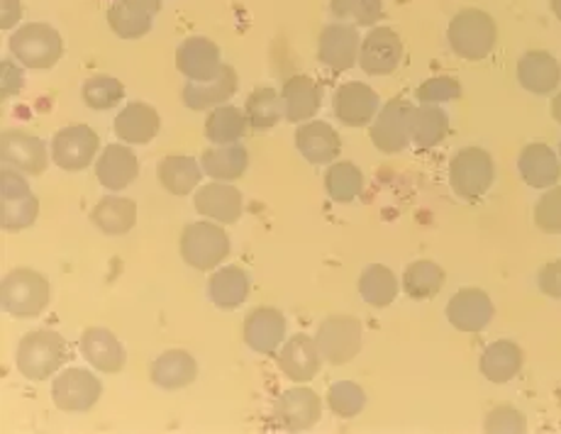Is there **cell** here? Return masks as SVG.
Returning a JSON list of instances; mask_svg holds the SVG:
<instances>
[{
  "mask_svg": "<svg viewBox=\"0 0 561 434\" xmlns=\"http://www.w3.org/2000/svg\"><path fill=\"white\" fill-rule=\"evenodd\" d=\"M288 320L276 308H256L244 318V342L256 354L272 356L286 342Z\"/></svg>",
  "mask_w": 561,
  "mask_h": 434,
  "instance_id": "d6986e66",
  "label": "cell"
},
{
  "mask_svg": "<svg viewBox=\"0 0 561 434\" xmlns=\"http://www.w3.org/2000/svg\"><path fill=\"white\" fill-rule=\"evenodd\" d=\"M559 159H561V145H559Z\"/></svg>",
  "mask_w": 561,
  "mask_h": 434,
  "instance_id": "11a10c76",
  "label": "cell"
},
{
  "mask_svg": "<svg viewBox=\"0 0 561 434\" xmlns=\"http://www.w3.org/2000/svg\"><path fill=\"white\" fill-rule=\"evenodd\" d=\"M161 117L149 103H129L115 117V135L127 145H149L159 135Z\"/></svg>",
  "mask_w": 561,
  "mask_h": 434,
  "instance_id": "f546056e",
  "label": "cell"
},
{
  "mask_svg": "<svg viewBox=\"0 0 561 434\" xmlns=\"http://www.w3.org/2000/svg\"><path fill=\"white\" fill-rule=\"evenodd\" d=\"M0 69H3V98L8 101V98H13L23 91L25 71H23V64H20L18 59L13 61L10 57H3Z\"/></svg>",
  "mask_w": 561,
  "mask_h": 434,
  "instance_id": "f907efd6",
  "label": "cell"
},
{
  "mask_svg": "<svg viewBox=\"0 0 561 434\" xmlns=\"http://www.w3.org/2000/svg\"><path fill=\"white\" fill-rule=\"evenodd\" d=\"M39 215V201L35 193L23 195V198H3L0 201V225L8 232H20L35 225Z\"/></svg>",
  "mask_w": 561,
  "mask_h": 434,
  "instance_id": "ee69618b",
  "label": "cell"
},
{
  "mask_svg": "<svg viewBox=\"0 0 561 434\" xmlns=\"http://www.w3.org/2000/svg\"><path fill=\"white\" fill-rule=\"evenodd\" d=\"M101 149V137L89 125H69L51 139V159L64 171H83L93 164Z\"/></svg>",
  "mask_w": 561,
  "mask_h": 434,
  "instance_id": "30bf717a",
  "label": "cell"
},
{
  "mask_svg": "<svg viewBox=\"0 0 561 434\" xmlns=\"http://www.w3.org/2000/svg\"><path fill=\"white\" fill-rule=\"evenodd\" d=\"M535 225L547 235H561V186L547 189L535 203Z\"/></svg>",
  "mask_w": 561,
  "mask_h": 434,
  "instance_id": "bcb514c9",
  "label": "cell"
},
{
  "mask_svg": "<svg viewBox=\"0 0 561 434\" xmlns=\"http://www.w3.org/2000/svg\"><path fill=\"white\" fill-rule=\"evenodd\" d=\"M10 54L27 69H51L61 59L64 42L51 25L27 23L10 37Z\"/></svg>",
  "mask_w": 561,
  "mask_h": 434,
  "instance_id": "277c9868",
  "label": "cell"
},
{
  "mask_svg": "<svg viewBox=\"0 0 561 434\" xmlns=\"http://www.w3.org/2000/svg\"><path fill=\"white\" fill-rule=\"evenodd\" d=\"M203 173L201 161L186 155L164 157L157 167L159 183L171 195H188L193 189H198Z\"/></svg>",
  "mask_w": 561,
  "mask_h": 434,
  "instance_id": "e575fe53",
  "label": "cell"
},
{
  "mask_svg": "<svg viewBox=\"0 0 561 434\" xmlns=\"http://www.w3.org/2000/svg\"><path fill=\"white\" fill-rule=\"evenodd\" d=\"M330 13L340 23L376 27V23L383 18V0H330Z\"/></svg>",
  "mask_w": 561,
  "mask_h": 434,
  "instance_id": "b9f144b4",
  "label": "cell"
},
{
  "mask_svg": "<svg viewBox=\"0 0 561 434\" xmlns=\"http://www.w3.org/2000/svg\"><path fill=\"white\" fill-rule=\"evenodd\" d=\"M79 350L83 354V359L89 362V366H93L95 372H103V374L123 372L125 359H127L125 346L121 344V340L105 328L83 330Z\"/></svg>",
  "mask_w": 561,
  "mask_h": 434,
  "instance_id": "484cf974",
  "label": "cell"
},
{
  "mask_svg": "<svg viewBox=\"0 0 561 434\" xmlns=\"http://www.w3.org/2000/svg\"><path fill=\"white\" fill-rule=\"evenodd\" d=\"M332 111L342 125L366 127L374 123L376 113L381 111V98L364 81H347L334 91Z\"/></svg>",
  "mask_w": 561,
  "mask_h": 434,
  "instance_id": "4fadbf2b",
  "label": "cell"
},
{
  "mask_svg": "<svg viewBox=\"0 0 561 434\" xmlns=\"http://www.w3.org/2000/svg\"><path fill=\"white\" fill-rule=\"evenodd\" d=\"M328 408L332 410V415L342 420L362 415V410L366 408L364 388L354 381H334L328 390Z\"/></svg>",
  "mask_w": 561,
  "mask_h": 434,
  "instance_id": "f6af8a7d",
  "label": "cell"
},
{
  "mask_svg": "<svg viewBox=\"0 0 561 434\" xmlns=\"http://www.w3.org/2000/svg\"><path fill=\"white\" fill-rule=\"evenodd\" d=\"M552 117H554V123L561 125V91L552 98Z\"/></svg>",
  "mask_w": 561,
  "mask_h": 434,
  "instance_id": "f5cc1de1",
  "label": "cell"
},
{
  "mask_svg": "<svg viewBox=\"0 0 561 434\" xmlns=\"http://www.w3.org/2000/svg\"><path fill=\"white\" fill-rule=\"evenodd\" d=\"M322 418V400L312 388H290L274 403V425L286 432H308Z\"/></svg>",
  "mask_w": 561,
  "mask_h": 434,
  "instance_id": "7c38bea8",
  "label": "cell"
},
{
  "mask_svg": "<svg viewBox=\"0 0 561 434\" xmlns=\"http://www.w3.org/2000/svg\"><path fill=\"white\" fill-rule=\"evenodd\" d=\"M237 89H240V76H237L232 67L225 64L222 71L215 76L213 81H205V83L188 81L183 85L181 95H183V103H186V107H191V111H210V107H218L225 101H230V98L237 93Z\"/></svg>",
  "mask_w": 561,
  "mask_h": 434,
  "instance_id": "4316f807",
  "label": "cell"
},
{
  "mask_svg": "<svg viewBox=\"0 0 561 434\" xmlns=\"http://www.w3.org/2000/svg\"><path fill=\"white\" fill-rule=\"evenodd\" d=\"M3 310L13 318H37L51 300L49 281L35 269H13L3 278Z\"/></svg>",
  "mask_w": 561,
  "mask_h": 434,
  "instance_id": "3957f363",
  "label": "cell"
},
{
  "mask_svg": "<svg viewBox=\"0 0 561 434\" xmlns=\"http://www.w3.org/2000/svg\"><path fill=\"white\" fill-rule=\"evenodd\" d=\"M296 149L310 164L328 167L342 155V139L325 121H308L296 129Z\"/></svg>",
  "mask_w": 561,
  "mask_h": 434,
  "instance_id": "7402d4cb",
  "label": "cell"
},
{
  "mask_svg": "<svg viewBox=\"0 0 561 434\" xmlns=\"http://www.w3.org/2000/svg\"><path fill=\"white\" fill-rule=\"evenodd\" d=\"M139 176L137 155L125 145H107L103 155L95 161V179L105 191H125L133 186Z\"/></svg>",
  "mask_w": 561,
  "mask_h": 434,
  "instance_id": "d4e9b609",
  "label": "cell"
},
{
  "mask_svg": "<svg viewBox=\"0 0 561 434\" xmlns=\"http://www.w3.org/2000/svg\"><path fill=\"white\" fill-rule=\"evenodd\" d=\"M278 368L284 372L288 381L310 384L320 374L322 354L316 344V338L298 332L288 338L278 350Z\"/></svg>",
  "mask_w": 561,
  "mask_h": 434,
  "instance_id": "ac0fdd59",
  "label": "cell"
},
{
  "mask_svg": "<svg viewBox=\"0 0 561 434\" xmlns=\"http://www.w3.org/2000/svg\"><path fill=\"white\" fill-rule=\"evenodd\" d=\"M152 384L164 390H181L198 378V362L188 352L169 350L149 366Z\"/></svg>",
  "mask_w": 561,
  "mask_h": 434,
  "instance_id": "4dcf8cb0",
  "label": "cell"
},
{
  "mask_svg": "<svg viewBox=\"0 0 561 434\" xmlns=\"http://www.w3.org/2000/svg\"><path fill=\"white\" fill-rule=\"evenodd\" d=\"M362 35L357 25L350 23H330L322 27L318 37V59L322 67H328L334 73L350 71L359 64Z\"/></svg>",
  "mask_w": 561,
  "mask_h": 434,
  "instance_id": "8fae6325",
  "label": "cell"
},
{
  "mask_svg": "<svg viewBox=\"0 0 561 434\" xmlns=\"http://www.w3.org/2000/svg\"><path fill=\"white\" fill-rule=\"evenodd\" d=\"M495 164L489 151L481 147H463L449 161V183L463 201H477L493 186Z\"/></svg>",
  "mask_w": 561,
  "mask_h": 434,
  "instance_id": "5b68a950",
  "label": "cell"
},
{
  "mask_svg": "<svg viewBox=\"0 0 561 434\" xmlns=\"http://www.w3.org/2000/svg\"><path fill=\"white\" fill-rule=\"evenodd\" d=\"M417 101L430 103V105H445L451 101H459L461 98V83L451 76H433L425 83L417 85Z\"/></svg>",
  "mask_w": 561,
  "mask_h": 434,
  "instance_id": "7dc6e473",
  "label": "cell"
},
{
  "mask_svg": "<svg viewBox=\"0 0 561 434\" xmlns=\"http://www.w3.org/2000/svg\"><path fill=\"white\" fill-rule=\"evenodd\" d=\"M181 256L191 269L213 271L230 256V237L220 225L191 222L181 235Z\"/></svg>",
  "mask_w": 561,
  "mask_h": 434,
  "instance_id": "8992f818",
  "label": "cell"
},
{
  "mask_svg": "<svg viewBox=\"0 0 561 434\" xmlns=\"http://www.w3.org/2000/svg\"><path fill=\"white\" fill-rule=\"evenodd\" d=\"M495 315L493 300L481 288H461L447 302V320L459 332H481Z\"/></svg>",
  "mask_w": 561,
  "mask_h": 434,
  "instance_id": "2e32d148",
  "label": "cell"
},
{
  "mask_svg": "<svg viewBox=\"0 0 561 434\" xmlns=\"http://www.w3.org/2000/svg\"><path fill=\"white\" fill-rule=\"evenodd\" d=\"M83 103L91 107V111H111L125 98V85L113 79V76H91L89 81L83 83L81 89Z\"/></svg>",
  "mask_w": 561,
  "mask_h": 434,
  "instance_id": "7bdbcfd3",
  "label": "cell"
},
{
  "mask_svg": "<svg viewBox=\"0 0 561 434\" xmlns=\"http://www.w3.org/2000/svg\"><path fill=\"white\" fill-rule=\"evenodd\" d=\"M244 113L250 127L256 129V133H264V129H272L284 121V101H280L278 91L264 85V89H256L247 98Z\"/></svg>",
  "mask_w": 561,
  "mask_h": 434,
  "instance_id": "60d3db41",
  "label": "cell"
},
{
  "mask_svg": "<svg viewBox=\"0 0 561 434\" xmlns=\"http://www.w3.org/2000/svg\"><path fill=\"white\" fill-rule=\"evenodd\" d=\"M196 210L215 222L232 225L242 217V193L228 181H215L196 193Z\"/></svg>",
  "mask_w": 561,
  "mask_h": 434,
  "instance_id": "f1b7e54d",
  "label": "cell"
},
{
  "mask_svg": "<svg viewBox=\"0 0 561 434\" xmlns=\"http://www.w3.org/2000/svg\"><path fill=\"white\" fill-rule=\"evenodd\" d=\"M413 107L415 105L403 101V98H393L376 113L374 123L369 125V137L376 149L383 151V155L405 151V147L413 142V135H410V113H413Z\"/></svg>",
  "mask_w": 561,
  "mask_h": 434,
  "instance_id": "ba28073f",
  "label": "cell"
},
{
  "mask_svg": "<svg viewBox=\"0 0 561 434\" xmlns=\"http://www.w3.org/2000/svg\"><path fill=\"white\" fill-rule=\"evenodd\" d=\"M483 432L491 434H525L527 432V418L513 406H499L493 408L483 420Z\"/></svg>",
  "mask_w": 561,
  "mask_h": 434,
  "instance_id": "c3c4849f",
  "label": "cell"
},
{
  "mask_svg": "<svg viewBox=\"0 0 561 434\" xmlns=\"http://www.w3.org/2000/svg\"><path fill=\"white\" fill-rule=\"evenodd\" d=\"M103 384L89 368H64L54 378L51 400L61 412H89L101 400Z\"/></svg>",
  "mask_w": 561,
  "mask_h": 434,
  "instance_id": "9c48e42d",
  "label": "cell"
},
{
  "mask_svg": "<svg viewBox=\"0 0 561 434\" xmlns=\"http://www.w3.org/2000/svg\"><path fill=\"white\" fill-rule=\"evenodd\" d=\"M447 42L451 52L463 61H481L489 57L499 42V25L481 8H463L451 18L447 27Z\"/></svg>",
  "mask_w": 561,
  "mask_h": 434,
  "instance_id": "6da1fadb",
  "label": "cell"
},
{
  "mask_svg": "<svg viewBox=\"0 0 561 434\" xmlns=\"http://www.w3.org/2000/svg\"><path fill=\"white\" fill-rule=\"evenodd\" d=\"M201 167L215 181H237L244 176L247 167H250V151L242 145H218L213 149H205L201 157Z\"/></svg>",
  "mask_w": 561,
  "mask_h": 434,
  "instance_id": "d590c367",
  "label": "cell"
},
{
  "mask_svg": "<svg viewBox=\"0 0 561 434\" xmlns=\"http://www.w3.org/2000/svg\"><path fill=\"white\" fill-rule=\"evenodd\" d=\"M23 18V3L20 0H0V27L13 30Z\"/></svg>",
  "mask_w": 561,
  "mask_h": 434,
  "instance_id": "816d5d0a",
  "label": "cell"
},
{
  "mask_svg": "<svg viewBox=\"0 0 561 434\" xmlns=\"http://www.w3.org/2000/svg\"><path fill=\"white\" fill-rule=\"evenodd\" d=\"M449 133V115L442 105L420 103L410 113V135L417 149H433L445 142Z\"/></svg>",
  "mask_w": 561,
  "mask_h": 434,
  "instance_id": "836d02e7",
  "label": "cell"
},
{
  "mask_svg": "<svg viewBox=\"0 0 561 434\" xmlns=\"http://www.w3.org/2000/svg\"><path fill=\"white\" fill-rule=\"evenodd\" d=\"M517 83L533 95H552L561 85V64L545 49L525 52L517 59Z\"/></svg>",
  "mask_w": 561,
  "mask_h": 434,
  "instance_id": "44dd1931",
  "label": "cell"
},
{
  "mask_svg": "<svg viewBox=\"0 0 561 434\" xmlns=\"http://www.w3.org/2000/svg\"><path fill=\"white\" fill-rule=\"evenodd\" d=\"M403 61V39L391 27H371L362 39L359 67L366 76H388Z\"/></svg>",
  "mask_w": 561,
  "mask_h": 434,
  "instance_id": "5bb4252c",
  "label": "cell"
},
{
  "mask_svg": "<svg viewBox=\"0 0 561 434\" xmlns=\"http://www.w3.org/2000/svg\"><path fill=\"white\" fill-rule=\"evenodd\" d=\"M364 191V173L352 161H332L325 173V193L334 203L347 205Z\"/></svg>",
  "mask_w": 561,
  "mask_h": 434,
  "instance_id": "ab89813d",
  "label": "cell"
},
{
  "mask_svg": "<svg viewBox=\"0 0 561 434\" xmlns=\"http://www.w3.org/2000/svg\"><path fill=\"white\" fill-rule=\"evenodd\" d=\"M247 129H250V121H247V113L234 105H218L213 107V113L205 121V137L210 139L213 145H234L247 137Z\"/></svg>",
  "mask_w": 561,
  "mask_h": 434,
  "instance_id": "f35d334b",
  "label": "cell"
},
{
  "mask_svg": "<svg viewBox=\"0 0 561 434\" xmlns=\"http://www.w3.org/2000/svg\"><path fill=\"white\" fill-rule=\"evenodd\" d=\"M359 296L376 310H383L398 298V278L383 264H369L359 276Z\"/></svg>",
  "mask_w": 561,
  "mask_h": 434,
  "instance_id": "8d00e7d4",
  "label": "cell"
},
{
  "mask_svg": "<svg viewBox=\"0 0 561 434\" xmlns=\"http://www.w3.org/2000/svg\"><path fill=\"white\" fill-rule=\"evenodd\" d=\"M447 271L439 264L430 262V259H417L410 264L403 274V290L405 296L413 300H430L439 296V290L445 288Z\"/></svg>",
  "mask_w": 561,
  "mask_h": 434,
  "instance_id": "74e56055",
  "label": "cell"
},
{
  "mask_svg": "<svg viewBox=\"0 0 561 434\" xmlns=\"http://www.w3.org/2000/svg\"><path fill=\"white\" fill-rule=\"evenodd\" d=\"M280 101H284V117L288 123H308L320 111L322 89L312 76L296 73L280 89Z\"/></svg>",
  "mask_w": 561,
  "mask_h": 434,
  "instance_id": "cb8c5ba5",
  "label": "cell"
},
{
  "mask_svg": "<svg viewBox=\"0 0 561 434\" xmlns=\"http://www.w3.org/2000/svg\"><path fill=\"white\" fill-rule=\"evenodd\" d=\"M537 288L542 290L547 298L561 300V259H557V262H549L539 269Z\"/></svg>",
  "mask_w": 561,
  "mask_h": 434,
  "instance_id": "681fc988",
  "label": "cell"
},
{
  "mask_svg": "<svg viewBox=\"0 0 561 434\" xmlns=\"http://www.w3.org/2000/svg\"><path fill=\"white\" fill-rule=\"evenodd\" d=\"M525 354L520 344L513 340H495L485 346L479 362V372L483 374L485 381L491 384H508L523 372Z\"/></svg>",
  "mask_w": 561,
  "mask_h": 434,
  "instance_id": "83f0119b",
  "label": "cell"
},
{
  "mask_svg": "<svg viewBox=\"0 0 561 434\" xmlns=\"http://www.w3.org/2000/svg\"><path fill=\"white\" fill-rule=\"evenodd\" d=\"M549 8H552L554 18L559 20V23H561V0H549Z\"/></svg>",
  "mask_w": 561,
  "mask_h": 434,
  "instance_id": "db71d44e",
  "label": "cell"
},
{
  "mask_svg": "<svg viewBox=\"0 0 561 434\" xmlns=\"http://www.w3.org/2000/svg\"><path fill=\"white\" fill-rule=\"evenodd\" d=\"M0 155H3L5 167L23 171L25 176H42L49 167L45 142L25 129H5L0 139Z\"/></svg>",
  "mask_w": 561,
  "mask_h": 434,
  "instance_id": "9a60e30c",
  "label": "cell"
},
{
  "mask_svg": "<svg viewBox=\"0 0 561 434\" xmlns=\"http://www.w3.org/2000/svg\"><path fill=\"white\" fill-rule=\"evenodd\" d=\"M222 54L220 47L208 37H188L183 39L176 49V69L186 76L188 81H213L222 71Z\"/></svg>",
  "mask_w": 561,
  "mask_h": 434,
  "instance_id": "e0dca14e",
  "label": "cell"
},
{
  "mask_svg": "<svg viewBox=\"0 0 561 434\" xmlns=\"http://www.w3.org/2000/svg\"><path fill=\"white\" fill-rule=\"evenodd\" d=\"M517 171H520V179L527 186L547 191L557 186L561 179V159L549 145L533 142L525 145L520 157H517Z\"/></svg>",
  "mask_w": 561,
  "mask_h": 434,
  "instance_id": "603a6c76",
  "label": "cell"
},
{
  "mask_svg": "<svg viewBox=\"0 0 561 434\" xmlns=\"http://www.w3.org/2000/svg\"><path fill=\"white\" fill-rule=\"evenodd\" d=\"M364 328L354 315H330L320 322L316 332V344L322 354V362L332 366L350 364L362 352Z\"/></svg>",
  "mask_w": 561,
  "mask_h": 434,
  "instance_id": "52a82bcc",
  "label": "cell"
},
{
  "mask_svg": "<svg viewBox=\"0 0 561 434\" xmlns=\"http://www.w3.org/2000/svg\"><path fill=\"white\" fill-rule=\"evenodd\" d=\"M250 276L240 266H222L208 281V298L215 308L234 310L250 298Z\"/></svg>",
  "mask_w": 561,
  "mask_h": 434,
  "instance_id": "1f68e13d",
  "label": "cell"
},
{
  "mask_svg": "<svg viewBox=\"0 0 561 434\" xmlns=\"http://www.w3.org/2000/svg\"><path fill=\"white\" fill-rule=\"evenodd\" d=\"M91 222L103 235H127L137 225V203L133 198H123V195H105L93 208Z\"/></svg>",
  "mask_w": 561,
  "mask_h": 434,
  "instance_id": "d6a6232c",
  "label": "cell"
},
{
  "mask_svg": "<svg viewBox=\"0 0 561 434\" xmlns=\"http://www.w3.org/2000/svg\"><path fill=\"white\" fill-rule=\"evenodd\" d=\"M161 0H115L107 8V25L121 39H139L152 32Z\"/></svg>",
  "mask_w": 561,
  "mask_h": 434,
  "instance_id": "ffe728a7",
  "label": "cell"
},
{
  "mask_svg": "<svg viewBox=\"0 0 561 434\" xmlns=\"http://www.w3.org/2000/svg\"><path fill=\"white\" fill-rule=\"evenodd\" d=\"M69 359V344L54 330L27 332L18 344V372L27 381H47Z\"/></svg>",
  "mask_w": 561,
  "mask_h": 434,
  "instance_id": "7a4b0ae2",
  "label": "cell"
}]
</instances>
